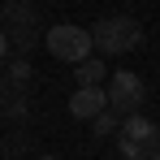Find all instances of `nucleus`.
Here are the masks:
<instances>
[{"label":"nucleus","mask_w":160,"mask_h":160,"mask_svg":"<svg viewBox=\"0 0 160 160\" xmlns=\"http://www.w3.org/2000/svg\"><path fill=\"white\" fill-rule=\"evenodd\" d=\"M91 43H95V52H100V56L134 52V48L143 43V26H138L134 18H126V13H117V18L95 22V30H91Z\"/></svg>","instance_id":"obj_1"},{"label":"nucleus","mask_w":160,"mask_h":160,"mask_svg":"<svg viewBox=\"0 0 160 160\" xmlns=\"http://www.w3.org/2000/svg\"><path fill=\"white\" fill-rule=\"evenodd\" d=\"M117 147H121L126 160H160V126L134 112L117 130Z\"/></svg>","instance_id":"obj_2"},{"label":"nucleus","mask_w":160,"mask_h":160,"mask_svg":"<svg viewBox=\"0 0 160 160\" xmlns=\"http://www.w3.org/2000/svg\"><path fill=\"white\" fill-rule=\"evenodd\" d=\"M48 52L56 61H69V65H82L87 56L95 52V43H91V30L82 26H69V22H61V26L48 30Z\"/></svg>","instance_id":"obj_3"},{"label":"nucleus","mask_w":160,"mask_h":160,"mask_svg":"<svg viewBox=\"0 0 160 160\" xmlns=\"http://www.w3.org/2000/svg\"><path fill=\"white\" fill-rule=\"evenodd\" d=\"M108 108H117V112H126V117H134L138 108H143V100H147V87H143V78L138 74H130V69H117L112 78H108Z\"/></svg>","instance_id":"obj_4"},{"label":"nucleus","mask_w":160,"mask_h":160,"mask_svg":"<svg viewBox=\"0 0 160 160\" xmlns=\"http://www.w3.org/2000/svg\"><path fill=\"white\" fill-rule=\"evenodd\" d=\"M69 112H74L78 121H95L100 112H108V91L104 87H78V91L69 95Z\"/></svg>","instance_id":"obj_5"},{"label":"nucleus","mask_w":160,"mask_h":160,"mask_svg":"<svg viewBox=\"0 0 160 160\" xmlns=\"http://www.w3.org/2000/svg\"><path fill=\"white\" fill-rule=\"evenodd\" d=\"M78 82L82 87H100V82H104V61H100V56H87L78 65Z\"/></svg>","instance_id":"obj_6"},{"label":"nucleus","mask_w":160,"mask_h":160,"mask_svg":"<svg viewBox=\"0 0 160 160\" xmlns=\"http://www.w3.org/2000/svg\"><path fill=\"white\" fill-rule=\"evenodd\" d=\"M91 126H95V134L104 138V134H112V130H117V117H108V112H100V117H95Z\"/></svg>","instance_id":"obj_7"},{"label":"nucleus","mask_w":160,"mask_h":160,"mask_svg":"<svg viewBox=\"0 0 160 160\" xmlns=\"http://www.w3.org/2000/svg\"><path fill=\"white\" fill-rule=\"evenodd\" d=\"M30 78V65L26 61H13V82H26Z\"/></svg>","instance_id":"obj_8"},{"label":"nucleus","mask_w":160,"mask_h":160,"mask_svg":"<svg viewBox=\"0 0 160 160\" xmlns=\"http://www.w3.org/2000/svg\"><path fill=\"white\" fill-rule=\"evenodd\" d=\"M4 56H9V39H4V30H0V65H4Z\"/></svg>","instance_id":"obj_9"},{"label":"nucleus","mask_w":160,"mask_h":160,"mask_svg":"<svg viewBox=\"0 0 160 160\" xmlns=\"http://www.w3.org/2000/svg\"><path fill=\"white\" fill-rule=\"evenodd\" d=\"M0 104H4V82H0Z\"/></svg>","instance_id":"obj_10"},{"label":"nucleus","mask_w":160,"mask_h":160,"mask_svg":"<svg viewBox=\"0 0 160 160\" xmlns=\"http://www.w3.org/2000/svg\"><path fill=\"white\" fill-rule=\"evenodd\" d=\"M43 160H56V156H43Z\"/></svg>","instance_id":"obj_11"}]
</instances>
